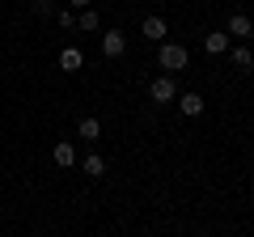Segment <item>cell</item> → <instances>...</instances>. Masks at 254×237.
Here are the masks:
<instances>
[{
    "mask_svg": "<svg viewBox=\"0 0 254 237\" xmlns=\"http://www.w3.org/2000/svg\"><path fill=\"white\" fill-rule=\"evenodd\" d=\"M187 47L182 43H161V51H157V64L165 68V72H182V68H187Z\"/></svg>",
    "mask_w": 254,
    "mask_h": 237,
    "instance_id": "6da1fadb",
    "label": "cell"
},
{
    "mask_svg": "<svg viewBox=\"0 0 254 237\" xmlns=\"http://www.w3.org/2000/svg\"><path fill=\"white\" fill-rule=\"evenodd\" d=\"M148 98H153L157 106H165V102L178 98V85H174L170 76H153V81H148Z\"/></svg>",
    "mask_w": 254,
    "mask_h": 237,
    "instance_id": "7a4b0ae2",
    "label": "cell"
},
{
    "mask_svg": "<svg viewBox=\"0 0 254 237\" xmlns=\"http://www.w3.org/2000/svg\"><path fill=\"white\" fill-rule=\"evenodd\" d=\"M229 47H233V38H229L225 30H212V34H203V51H208V55H229Z\"/></svg>",
    "mask_w": 254,
    "mask_h": 237,
    "instance_id": "3957f363",
    "label": "cell"
},
{
    "mask_svg": "<svg viewBox=\"0 0 254 237\" xmlns=\"http://www.w3.org/2000/svg\"><path fill=\"white\" fill-rule=\"evenodd\" d=\"M123 51H127V34H119V30L102 34V55H106V59H119Z\"/></svg>",
    "mask_w": 254,
    "mask_h": 237,
    "instance_id": "277c9868",
    "label": "cell"
},
{
    "mask_svg": "<svg viewBox=\"0 0 254 237\" xmlns=\"http://www.w3.org/2000/svg\"><path fill=\"white\" fill-rule=\"evenodd\" d=\"M225 34H229V38H242V43H246V38L254 34V21L246 17V13H233V17H229V30H225Z\"/></svg>",
    "mask_w": 254,
    "mask_h": 237,
    "instance_id": "5b68a950",
    "label": "cell"
},
{
    "mask_svg": "<svg viewBox=\"0 0 254 237\" xmlns=\"http://www.w3.org/2000/svg\"><path fill=\"white\" fill-rule=\"evenodd\" d=\"M51 161L60 165V170H72V165H76V148L68 144V140H60V144L51 148Z\"/></svg>",
    "mask_w": 254,
    "mask_h": 237,
    "instance_id": "8992f818",
    "label": "cell"
},
{
    "mask_svg": "<svg viewBox=\"0 0 254 237\" xmlns=\"http://www.w3.org/2000/svg\"><path fill=\"white\" fill-rule=\"evenodd\" d=\"M60 68H64V72H81V68H85V55L76 51V47H64V51H60Z\"/></svg>",
    "mask_w": 254,
    "mask_h": 237,
    "instance_id": "52a82bcc",
    "label": "cell"
},
{
    "mask_svg": "<svg viewBox=\"0 0 254 237\" xmlns=\"http://www.w3.org/2000/svg\"><path fill=\"white\" fill-rule=\"evenodd\" d=\"M229 59H233V68H237V72H250V68H254L250 47H229Z\"/></svg>",
    "mask_w": 254,
    "mask_h": 237,
    "instance_id": "ba28073f",
    "label": "cell"
},
{
    "mask_svg": "<svg viewBox=\"0 0 254 237\" xmlns=\"http://www.w3.org/2000/svg\"><path fill=\"white\" fill-rule=\"evenodd\" d=\"M178 110H182V115H190V118L203 115V98H199V93H178Z\"/></svg>",
    "mask_w": 254,
    "mask_h": 237,
    "instance_id": "9c48e42d",
    "label": "cell"
},
{
    "mask_svg": "<svg viewBox=\"0 0 254 237\" xmlns=\"http://www.w3.org/2000/svg\"><path fill=\"white\" fill-rule=\"evenodd\" d=\"M76 136H81V140H89V144H98V140H102V123H98V118H81Z\"/></svg>",
    "mask_w": 254,
    "mask_h": 237,
    "instance_id": "30bf717a",
    "label": "cell"
},
{
    "mask_svg": "<svg viewBox=\"0 0 254 237\" xmlns=\"http://www.w3.org/2000/svg\"><path fill=\"white\" fill-rule=\"evenodd\" d=\"M81 174H89V178H102V174H106V161H102L98 153H89V157L81 161Z\"/></svg>",
    "mask_w": 254,
    "mask_h": 237,
    "instance_id": "8fae6325",
    "label": "cell"
},
{
    "mask_svg": "<svg viewBox=\"0 0 254 237\" xmlns=\"http://www.w3.org/2000/svg\"><path fill=\"white\" fill-rule=\"evenodd\" d=\"M144 38L148 43H161L165 38V21L161 17H144Z\"/></svg>",
    "mask_w": 254,
    "mask_h": 237,
    "instance_id": "7c38bea8",
    "label": "cell"
},
{
    "mask_svg": "<svg viewBox=\"0 0 254 237\" xmlns=\"http://www.w3.org/2000/svg\"><path fill=\"white\" fill-rule=\"evenodd\" d=\"M76 26H81V30H98L102 21H98V13H93V9H81V17H76Z\"/></svg>",
    "mask_w": 254,
    "mask_h": 237,
    "instance_id": "4fadbf2b",
    "label": "cell"
},
{
    "mask_svg": "<svg viewBox=\"0 0 254 237\" xmlns=\"http://www.w3.org/2000/svg\"><path fill=\"white\" fill-rule=\"evenodd\" d=\"M30 9H34L38 17H51V13H55V0H30Z\"/></svg>",
    "mask_w": 254,
    "mask_h": 237,
    "instance_id": "5bb4252c",
    "label": "cell"
},
{
    "mask_svg": "<svg viewBox=\"0 0 254 237\" xmlns=\"http://www.w3.org/2000/svg\"><path fill=\"white\" fill-rule=\"evenodd\" d=\"M55 21H60L64 30H72V26H76V13H72V9H64V13H55Z\"/></svg>",
    "mask_w": 254,
    "mask_h": 237,
    "instance_id": "9a60e30c",
    "label": "cell"
},
{
    "mask_svg": "<svg viewBox=\"0 0 254 237\" xmlns=\"http://www.w3.org/2000/svg\"><path fill=\"white\" fill-rule=\"evenodd\" d=\"M68 4H72V13L76 9H89V0H68Z\"/></svg>",
    "mask_w": 254,
    "mask_h": 237,
    "instance_id": "2e32d148",
    "label": "cell"
}]
</instances>
